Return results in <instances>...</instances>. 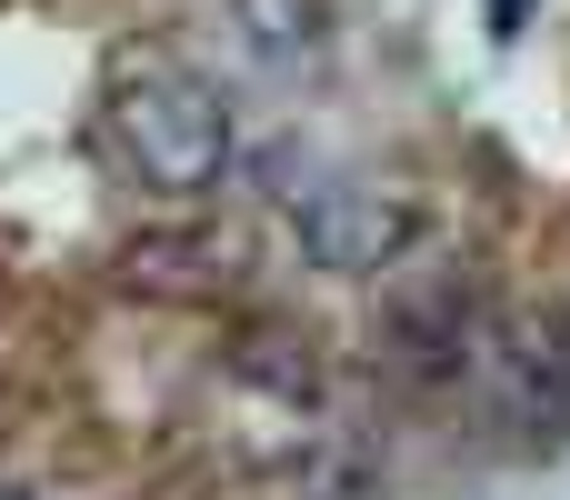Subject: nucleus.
Masks as SVG:
<instances>
[{
  "label": "nucleus",
  "mask_w": 570,
  "mask_h": 500,
  "mask_svg": "<svg viewBox=\"0 0 570 500\" xmlns=\"http://www.w3.org/2000/svg\"><path fill=\"white\" fill-rule=\"evenodd\" d=\"M100 150H110L140 190H160V200H200V190L230 180V160H240V120H230V100H220L190 60L140 50V60H120L110 90H100Z\"/></svg>",
  "instance_id": "nucleus-1"
},
{
  "label": "nucleus",
  "mask_w": 570,
  "mask_h": 500,
  "mask_svg": "<svg viewBox=\"0 0 570 500\" xmlns=\"http://www.w3.org/2000/svg\"><path fill=\"white\" fill-rule=\"evenodd\" d=\"M491 321H501V311H491V291H481L461 261H401L391 291H381V311H371V351H381L401 381L441 391V381L481 371Z\"/></svg>",
  "instance_id": "nucleus-2"
},
{
  "label": "nucleus",
  "mask_w": 570,
  "mask_h": 500,
  "mask_svg": "<svg viewBox=\"0 0 570 500\" xmlns=\"http://www.w3.org/2000/svg\"><path fill=\"white\" fill-rule=\"evenodd\" d=\"M291 241L311 271L331 281H391L411 251H421V200L391 190V180H321L301 210H291Z\"/></svg>",
  "instance_id": "nucleus-3"
},
{
  "label": "nucleus",
  "mask_w": 570,
  "mask_h": 500,
  "mask_svg": "<svg viewBox=\"0 0 570 500\" xmlns=\"http://www.w3.org/2000/svg\"><path fill=\"white\" fill-rule=\"evenodd\" d=\"M481 381H491V411L521 431V441H570V311H531V321H491V351H481Z\"/></svg>",
  "instance_id": "nucleus-4"
},
{
  "label": "nucleus",
  "mask_w": 570,
  "mask_h": 500,
  "mask_svg": "<svg viewBox=\"0 0 570 500\" xmlns=\"http://www.w3.org/2000/svg\"><path fill=\"white\" fill-rule=\"evenodd\" d=\"M120 291H140V301H160V311H210V301L230 291V251H220L210 231H140V241L120 251Z\"/></svg>",
  "instance_id": "nucleus-5"
},
{
  "label": "nucleus",
  "mask_w": 570,
  "mask_h": 500,
  "mask_svg": "<svg viewBox=\"0 0 570 500\" xmlns=\"http://www.w3.org/2000/svg\"><path fill=\"white\" fill-rule=\"evenodd\" d=\"M230 371L250 381V391H271V401H321V351H311V331H291V321H261V331H240L230 341Z\"/></svg>",
  "instance_id": "nucleus-6"
},
{
  "label": "nucleus",
  "mask_w": 570,
  "mask_h": 500,
  "mask_svg": "<svg viewBox=\"0 0 570 500\" xmlns=\"http://www.w3.org/2000/svg\"><path fill=\"white\" fill-rule=\"evenodd\" d=\"M230 20L261 60H321L331 50V0H230Z\"/></svg>",
  "instance_id": "nucleus-7"
},
{
  "label": "nucleus",
  "mask_w": 570,
  "mask_h": 500,
  "mask_svg": "<svg viewBox=\"0 0 570 500\" xmlns=\"http://www.w3.org/2000/svg\"><path fill=\"white\" fill-rule=\"evenodd\" d=\"M491 30H531V0H491Z\"/></svg>",
  "instance_id": "nucleus-8"
},
{
  "label": "nucleus",
  "mask_w": 570,
  "mask_h": 500,
  "mask_svg": "<svg viewBox=\"0 0 570 500\" xmlns=\"http://www.w3.org/2000/svg\"><path fill=\"white\" fill-rule=\"evenodd\" d=\"M0 500H30V491H10V481H0Z\"/></svg>",
  "instance_id": "nucleus-9"
}]
</instances>
